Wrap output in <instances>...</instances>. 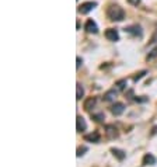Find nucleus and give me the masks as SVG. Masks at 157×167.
<instances>
[{
    "label": "nucleus",
    "instance_id": "obj_1",
    "mask_svg": "<svg viewBox=\"0 0 157 167\" xmlns=\"http://www.w3.org/2000/svg\"><path fill=\"white\" fill-rule=\"evenodd\" d=\"M107 17L111 21H122L123 19H125V11H123L122 7H119V6L112 4V6H110V7H108Z\"/></svg>",
    "mask_w": 157,
    "mask_h": 167
},
{
    "label": "nucleus",
    "instance_id": "obj_2",
    "mask_svg": "<svg viewBox=\"0 0 157 167\" xmlns=\"http://www.w3.org/2000/svg\"><path fill=\"white\" fill-rule=\"evenodd\" d=\"M95 6H97V3H95V2H86V3H83V4L78 7V13L87 14V13H90V11H91Z\"/></svg>",
    "mask_w": 157,
    "mask_h": 167
},
{
    "label": "nucleus",
    "instance_id": "obj_3",
    "mask_svg": "<svg viewBox=\"0 0 157 167\" xmlns=\"http://www.w3.org/2000/svg\"><path fill=\"white\" fill-rule=\"evenodd\" d=\"M86 31L87 32H91V34H97L98 32V27H97V24L94 23L93 20H87V23H86Z\"/></svg>",
    "mask_w": 157,
    "mask_h": 167
},
{
    "label": "nucleus",
    "instance_id": "obj_4",
    "mask_svg": "<svg viewBox=\"0 0 157 167\" xmlns=\"http://www.w3.org/2000/svg\"><path fill=\"white\" fill-rule=\"evenodd\" d=\"M156 157L153 156L152 153H146L143 156V160H142V163H143L144 166H153V164H156Z\"/></svg>",
    "mask_w": 157,
    "mask_h": 167
},
{
    "label": "nucleus",
    "instance_id": "obj_5",
    "mask_svg": "<svg viewBox=\"0 0 157 167\" xmlns=\"http://www.w3.org/2000/svg\"><path fill=\"white\" fill-rule=\"evenodd\" d=\"M105 37H107V39H110V41H118L119 39V35H118V31L115 28H108L105 31Z\"/></svg>",
    "mask_w": 157,
    "mask_h": 167
},
{
    "label": "nucleus",
    "instance_id": "obj_6",
    "mask_svg": "<svg viewBox=\"0 0 157 167\" xmlns=\"http://www.w3.org/2000/svg\"><path fill=\"white\" fill-rule=\"evenodd\" d=\"M123 111H125V105H123L122 103H115V104L111 107V112H112L114 115H116V117L122 114Z\"/></svg>",
    "mask_w": 157,
    "mask_h": 167
},
{
    "label": "nucleus",
    "instance_id": "obj_7",
    "mask_svg": "<svg viewBox=\"0 0 157 167\" xmlns=\"http://www.w3.org/2000/svg\"><path fill=\"white\" fill-rule=\"evenodd\" d=\"M87 128V124H86V121H84V118L83 117H78L76 118V129H77V132H83V131H86Z\"/></svg>",
    "mask_w": 157,
    "mask_h": 167
},
{
    "label": "nucleus",
    "instance_id": "obj_8",
    "mask_svg": "<svg viewBox=\"0 0 157 167\" xmlns=\"http://www.w3.org/2000/svg\"><path fill=\"white\" fill-rule=\"evenodd\" d=\"M116 94H118V90H115V89L108 90V92L104 94V100L105 101H112V100H115Z\"/></svg>",
    "mask_w": 157,
    "mask_h": 167
},
{
    "label": "nucleus",
    "instance_id": "obj_9",
    "mask_svg": "<svg viewBox=\"0 0 157 167\" xmlns=\"http://www.w3.org/2000/svg\"><path fill=\"white\" fill-rule=\"evenodd\" d=\"M87 142H100V133L98 132H93V133H89V135L84 136Z\"/></svg>",
    "mask_w": 157,
    "mask_h": 167
},
{
    "label": "nucleus",
    "instance_id": "obj_10",
    "mask_svg": "<svg viewBox=\"0 0 157 167\" xmlns=\"http://www.w3.org/2000/svg\"><path fill=\"white\" fill-rule=\"evenodd\" d=\"M94 105H95V98H94V97H90V98H87L86 101H84V110L90 111Z\"/></svg>",
    "mask_w": 157,
    "mask_h": 167
},
{
    "label": "nucleus",
    "instance_id": "obj_11",
    "mask_svg": "<svg viewBox=\"0 0 157 167\" xmlns=\"http://www.w3.org/2000/svg\"><path fill=\"white\" fill-rule=\"evenodd\" d=\"M111 152H112V154H114V156H116L119 160H123V159H125V153H123L122 150H119V149L112 148V149H111Z\"/></svg>",
    "mask_w": 157,
    "mask_h": 167
},
{
    "label": "nucleus",
    "instance_id": "obj_12",
    "mask_svg": "<svg viewBox=\"0 0 157 167\" xmlns=\"http://www.w3.org/2000/svg\"><path fill=\"white\" fill-rule=\"evenodd\" d=\"M76 89H77V92H76V98H77V100H81V97H83V94H84L83 86H81L80 83H77V84H76Z\"/></svg>",
    "mask_w": 157,
    "mask_h": 167
},
{
    "label": "nucleus",
    "instance_id": "obj_13",
    "mask_svg": "<svg viewBox=\"0 0 157 167\" xmlns=\"http://www.w3.org/2000/svg\"><path fill=\"white\" fill-rule=\"evenodd\" d=\"M107 133H108V138H115V136H118V132L114 126H107Z\"/></svg>",
    "mask_w": 157,
    "mask_h": 167
},
{
    "label": "nucleus",
    "instance_id": "obj_14",
    "mask_svg": "<svg viewBox=\"0 0 157 167\" xmlns=\"http://www.w3.org/2000/svg\"><path fill=\"white\" fill-rule=\"evenodd\" d=\"M125 86H126V80H119L116 81V87L119 92H122V90H125Z\"/></svg>",
    "mask_w": 157,
    "mask_h": 167
},
{
    "label": "nucleus",
    "instance_id": "obj_15",
    "mask_svg": "<svg viewBox=\"0 0 157 167\" xmlns=\"http://www.w3.org/2000/svg\"><path fill=\"white\" fill-rule=\"evenodd\" d=\"M144 75H146V70H142V72H139V73H136V76H133V81L136 83V81H138V80H140V79L143 77Z\"/></svg>",
    "mask_w": 157,
    "mask_h": 167
},
{
    "label": "nucleus",
    "instance_id": "obj_16",
    "mask_svg": "<svg viewBox=\"0 0 157 167\" xmlns=\"http://www.w3.org/2000/svg\"><path fill=\"white\" fill-rule=\"evenodd\" d=\"M156 56H157V48H154V49H153L152 52H150L149 55H147V60H153Z\"/></svg>",
    "mask_w": 157,
    "mask_h": 167
},
{
    "label": "nucleus",
    "instance_id": "obj_17",
    "mask_svg": "<svg viewBox=\"0 0 157 167\" xmlns=\"http://www.w3.org/2000/svg\"><path fill=\"white\" fill-rule=\"evenodd\" d=\"M84 152H87V148L86 146H83V148H77V157H80L81 154H84Z\"/></svg>",
    "mask_w": 157,
    "mask_h": 167
},
{
    "label": "nucleus",
    "instance_id": "obj_18",
    "mask_svg": "<svg viewBox=\"0 0 157 167\" xmlns=\"http://www.w3.org/2000/svg\"><path fill=\"white\" fill-rule=\"evenodd\" d=\"M94 118H95V121H102L104 120V114H97V115H94Z\"/></svg>",
    "mask_w": 157,
    "mask_h": 167
},
{
    "label": "nucleus",
    "instance_id": "obj_19",
    "mask_svg": "<svg viewBox=\"0 0 157 167\" xmlns=\"http://www.w3.org/2000/svg\"><path fill=\"white\" fill-rule=\"evenodd\" d=\"M129 3H131L132 6H139L140 4V0H128Z\"/></svg>",
    "mask_w": 157,
    "mask_h": 167
},
{
    "label": "nucleus",
    "instance_id": "obj_20",
    "mask_svg": "<svg viewBox=\"0 0 157 167\" xmlns=\"http://www.w3.org/2000/svg\"><path fill=\"white\" fill-rule=\"evenodd\" d=\"M150 42H157V25H156V31H154V35L152 37V41Z\"/></svg>",
    "mask_w": 157,
    "mask_h": 167
},
{
    "label": "nucleus",
    "instance_id": "obj_21",
    "mask_svg": "<svg viewBox=\"0 0 157 167\" xmlns=\"http://www.w3.org/2000/svg\"><path fill=\"white\" fill-rule=\"evenodd\" d=\"M81 62H83V60L80 59V56H77V65H76V68H77V69L81 66Z\"/></svg>",
    "mask_w": 157,
    "mask_h": 167
},
{
    "label": "nucleus",
    "instance_id": "obj_22",
    "mask_svg": "<svg viewBox=\"0 0 157 167\" xmlns=\"http://www.w3.org/2000/svg\"><path fill=\"white\" fill-rule=\"evenodd\" d=\"M156 132H157V126H154V128H153V132H152V135H154Z\"/></svg>",
    "mask_w": 157,
    "mask_h": 167
},
{
    "label": "nucleus",
    "instance_id": "obj_23",
    "mask_svg": "<svg viewBox=\"0 0 157 167\" xmlns=\"http://www.w3.org/2000/svg\"><path fill=\"white\" fill-rule=\"evenodd\" d=\"M147 98H136V101H146Z\"/></svg>",
    "mask_w": 157,
    "mask_h": 167
}]
</instances>
